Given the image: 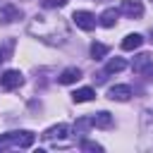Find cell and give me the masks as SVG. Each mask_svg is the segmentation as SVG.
<instances>
[{
  "mask_svg": "<svg viewBox=\"0 0 153 153\" xmlns=\"http://www.w3.org/2000/svg\"><path fill=\"white\" fill-rule=\"evenodd\" d=\"M33 141H36V134L29 129L0 134V151L2 148H29V146H33Z\"/></svg>",
  "mask_w": 153,
  "mask_h": 153,
  "instance_id": "6da1fadb",
  "label": "cell"
},
{
  "mask_svg": "<svg viewBox=\"0 0 153 153\" xmlns=\"http://www.w3.org/2000/svg\"><path fill=\"white\" fill-rule=\"evenodd\" d=\"M24 84V74L19 72V69H7L2 76H0V86L5 88V91H12V88H19Z\"/></svg>",
  "mask_w": 153,
  "mask_h": 153,
  "instance_id": "7a4b0ae2",
  "label": "cell"
},
{
  "mask_svg": "<svg viewBox=\"0 0 153 153\" xmlns=\"http://www.w3.org/2000/svg\"><path fill=\"white\" fill-rule=\"evenodd\" d=\"M72 22H74L81 31H93V29H96V17H93L91 12H86V10H76V12L72 14Z\"/></svg>",
  "mask_w": 153,
  "mask_h": 153,
  "instance_id": "3957f363",
  "label": "cell"
},
{
  "mask_svg": "<svg viewBox=\"0 0 153 153\" xmlns=\"http://www.w3.org/2000/svg\"><path fill=\"white\" fill-rule=\"evenodd\" d=\"M117 10H120V14H127V17H131V19H139V17L143 14L141 0H122Z\"/></svg>",
  "mask_w": 153,
  "mask_h": 153,
  "instance_id": "277c9868",
  "label": "cell"
},
{
  "mask_svg": "<svg viewBox=\"0 0 153 153\" xmlns=\"http://www.w3.org/2000/svg\"><path fill=\"white\" fill-rule=\"evenodd\" d=\"M108 98L110 100H117V103H124L131 98V88L127 84H117V86H110L108 88Z\"/></svg>",
  "mask_w": 153,
  "mask_h": 153,
  "instance_id": "5b68a950",
  "label": "cell"
},
{
  "mask_svg": "<svg viewBox=\"0 0 153 153\" xmlns=\"http://www.w3.org/2000/svg\"><path fill=\"white\" fill-rule=\"evenodd\" d=\"M67 134H69V127H67V124H53L50 129L43 131V139H45V141H60V139H65Z\"/></svg>",
  "mask_w": 153,
  "mask_h": 153,
  "instance_id": "8992f818",
  "label": "cell"
},
{
  "mask_svg": "<svg viewBox=\"0 0 153 153\" xmlns=\"http://www.w3.org/2000/svg\"><path fill=\"white\" fill-rule=\"evenodd\" d=\"M153 67V57L148 55V53H141V55H136L134 57V62H131V69L136 72V74H143L146 69H151Z\"/></svg>",
  "mask_w": 153,
  "mask_h": 153,
  "instance_id": "52a82bcc",
  "label": "cell"
},
{
  "mask_svg": "<svg viewBox=\"0 0 153 153\" xmlns=\"http://www.w3.org/2000/svg\"><path fill=\"white\" fill-rule=\"evenodd\" d=\"M91 124L98 127V129H110V127H112V115L105 112V110H100V112H96V115L91 117Z\"/></svg>",
  "mask_w": 153,
  "mask_h": 153,
  "instance_id": "ba28073f",
  "label": "cell"
},
{
  "mask_svg": "<svg viewBox=\"0 0 153 153\" xmlns=\"http://www.w3.org/2000/svg\"><path fill=\"white\" fill-rule=\"evenodd\" d=\"M117 17H120V10H115V7H108L100 17H98V22H100V26H105V29H110V26H115L117 24Z\"/></svg>",
  "mask_w": 153,
  "mask_h": 153,
  "instance_id": "9c48e42d",
  "label": "cell"
},
{
  "mask_svg": "<svg viewBox=\"0 0 153 153\" xmlns=\"http://www.w3.org/2000/svg\"><path fill=\"white\" fill-rule=\"evenodd\" d=\"M79 79H81V69H79V67H67V69H62V74L57 76L60 84H74V81H79Z\"/></svg>",
  "mask_w": 153,
  "mask_h": 153,
  "instance_id": "30bf717a",
  "label": "cell"
},
{
  "mask_svg": "<svg viewBox=\"0 0 153 153\" xmlns=\"http://www.w3.org/2000/svg\"><path fill=\"white\" fill-rule=\"evenodd\" d=\"M141 43H143L141 33H127L122 41V50H136V48H141Z\"/></svg>",
  "mask_w": 153,
  "mask_h": 153,
  "instance_id": "8fae6325",
  "label": "cell"
},
{
  "mask_svg": "<svg viewBox=\"0 0 153 153\" xmlns=\"http://www.w3.org/2000/svg\"><path fill=\"white\" fill-rule=\"evenodd\" d=\"M93 98H96V91L88 88V86L76 88V91L72 93V100H74V103H88V100H93Z\"/></svg>",
  "mask_w": 153,
  "mask_h": 153,
  "instance_id": "7c38bea8",
  "label": "cell"
},
{
  "mask_svg": "<svg viewBox=\"0 0 153 153\" xmlns=\"http://www.w3.org/2000/svg\"><path fill=\"white\" fill-rule=\"evenodd\" d=\"M19 10L14 7V5H2V22L7 24V22H14V19H19Z\"/></svg>",
  "mask_w": 153,
  "mask_h": 153,
  "instance_id": "4fadbf2b",
  "label": "cell"
},
{
  "mask_svg": "<svg viewBox=\"0 0 153 153\" xmlns=\"http://www.w3.org/2000/svg\"><path fill=\"white\" fill-rule=\"evenodd\" d=\"M124 67H127V62H124L122 57H112V60H108L105 72H108V74H112V72H122Z\"/></svg>",
  "mask_w": 153,
  "mask_h": 153,
  "instance_id": "5bb4252c",
  "label": "cell"
},
{
  "mask_svg": "<svg viewBox=\"0 0 153 153\" xmlns=\"http://www.w3.org/2000/svg\"><path fill=\"white\" fill-rule=\"evenodd\" d=\"M91 55L96 60H100L103 55H108V45L105 43H91Z\"/></svg>",
  "mask_w": 153,
  "mask_h": 153,
  "instance_id": "9a60e30c",
  "label": "cell"
},
{
  "mask_svg": "<svg viewBox=\"0 0 153 153\" xmlns=\"http://www.w3.org/2000/svg\"><path fill=\"white\" fill-rule=\"evenodd\" d=\"M88 127H93V124H91V117H79V120H76V127H74V129H76L79 134H84V131H86Z\"/></svg>",
  "mask_w": 153,
  "mask_h": 153,
  "instance_id": "2e32d148",
  "label": "cell"
},
{
  "mask_svg": "<svg viewBox=\"0 0 153 153\" xmlns=\"http://www.w3.org/2000/svg\"><path fill=\"white\" fill-rule=\"evenodd\" d=\"M41 5H43L45 10H55V7H65L67 0H41Z\"/></svg>",
  "mask_w": 153,
  "mask_h": 153,
  "instance_id": "e0dca14e",
  "label": "cell"
},
{
  "mask_svg": "<svg viewBox=\"0 0 153 153\" xmlns=\"http://www.w3.org/2000/svg\"><path fill=\"white\" fill-rule=\"evenodd\" d=\"M81 148H84V151H96V153H100V151H103V146H100V143H96V141H81Z\"/></svg>",
  "mask_w": 153,
  "mask_h": 153,
  "instance_id": "ac0fdd59",
  "label": "cell"
},
{
  "mask_svg": "<svg viewBox=\"0 0 153 153\" xmlns=\"http://www.w3.org/2000/svg\"><path fill=\"white\" fill-rule=\"evenodd\" d=\"M2 60H5V53H2V50H0V62H2Z\"/></svg>",
  "mask_w": 153,
  "mask_h": 153,
  "instance_id": "d6986e66",
  "label": "cell"
}]
</instances>
